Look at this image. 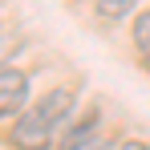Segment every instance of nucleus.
Returning <instances> with one entry per match:
<instances>
[{"mask_svg":"<svg viewBox=\"0 0 150 150\" xmlns=\"http://www.w3.org/2000/svg\"><path fill=\"white\" fill-rule=\"evenodd\" d=\"M130 41H134L138 57L150 53V12H138V16H134V25H130Z\"/></svg>","mask_w":150,"mask_h":150,"instance_id":"6","label":"nucleus"},{"mask_svg":"<svg viewBox=\"0 0 150 150\" xmlns=\"http://www.w3.org/2000/svg\"><path fill=\"white\" fill-rule=\"evenodd\" d=\"M118 142H122V138H101V134H98L93 142H85L81 150H118Z\"/></svg>","mask_w":150,"mask_h":150,"instance_id":"7","label":"nucleus"},{"mask_svg":"<svg viewBox=\"0 0 150 150\" xmlns=\"http://www.w3.org/2000/svg\"><path fill=\"white\" fill-rule=\"evenodd\" d=\"M41 122H49L53 130H61L65 122H73V114H77V89L73 85H57V89H49L45 98L37 101V105H28Z\"/></svg>","mask_w":150,"mask_h":150,"instance_id":"2","label":"nucleus"},{"mask_svg":"<svg viewBox=\"0 0 150 150\" xmlns=\"http://www.w3.org/2000/svg\"><path fill=\"white\" fill-rule=\"evenodd\" d=\"M93 8H98L101 21H122V16H130L134 8H138V0H93ZM138 16V12H134Z\"/></svg>","mask_w":150,"mask_h":150,"instance_id":"5","label":"nucleus"},{"mask_svg":"<svg viewBox=\"0 0 150 150\" xmlns=\"http://www.w3.org/2000/svg\"><path fill=\"white\" fill-rule=\"evenodd\" d=\"M118 150H150V142H142V138H122Z\"/></svg>","mask_w":150,"mask_h":150,"instance_id":"8","label":"nucleus"},{"mask_svg":"<svg viewBox=\"0 0 150 150\" xmlns=\"http://www.w3.org/2000/svg\"><path fill=\"white\" fill-rule=\"evenodd\" d=\"M98 126H101V114H98V110L81 114V118L61 134V146H57V150H81L85 142H93V138H98Z\"/></svg>","mask_w":150,"mask_h":150,"instance_id":"4","label":"nucleus"},{"mask_svg":"<svg viewBox=\"0 0 150 150\" xmlns=\"http://www.w3.org/2000/svg\"><path fill=\"white\" fill-rule=\"evenodd\" d=\"M28 101V73L16 65H0V118H12Z\"/></svg>","mask_w":150,"mask_h":150,"instance_id":"3","label":"nucleus"},{"mask_svg":"<svg viewBox=\"0 0 150 150\" xmlns=\"http://www.w3.org/2000/svg\"><path fill=\"white\" fill-rule=\"evenodd\" d=\"M53 142H61L57 130L49 122H41L33 110H25L16 122L8 126V146L12 150H53Z\"/></svg>","mask_w":150,"mask_h":150,"instance_id":"1","label":"nucleus"},{"mask_svg":"<svg viewBox=\"0 0 150 150\" xmlns=\"http://www.w3.org/2000/svg\"><path fill=\"white\" fill-rule=\"evenodd\" d=\"M142 65H146V73H150V53H142Z\"/></svg>","mask_w":150,"mask_h":150,"instance_id":"9","label":"nucleus"}]
</instances>
